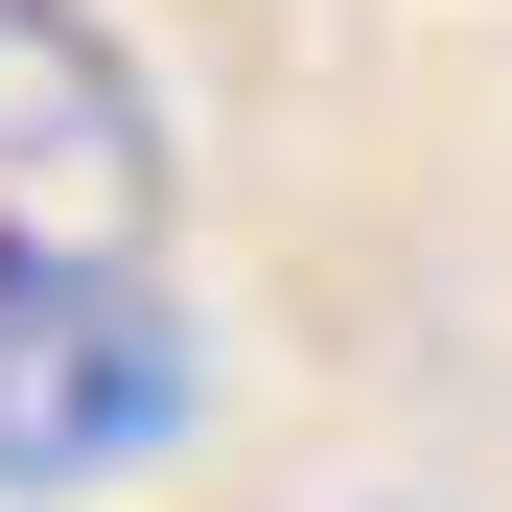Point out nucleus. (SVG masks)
I'll return each instance as SVG.
<instances>
[{
	"label": "nucleus",
	"instance_id": "1",
	"mask_svg": "<svg viewBox=\"0 0 512 512\" xmlns=\"http://www.w3.org/2000/svg\"><path fill=\"white\" fill-rule=\"evenodd\" d=\"M187 443V303L140 256H0V489H117Z\"/></svg>",
	"mask_w": 512,
	"mask_h": 512
},
{
	"label": "nucleus",
	"instance_id": "2",
	"mask_svg": "<svg viewBox=\"0 0 512 512\" xmlns=\"http://www.w3.org/2000/svg\"><path fill=\"white\" fill-rule=\"evenodd\" d=\"M0 256H163V94L94 0H0Z\"/></svg>",
	"mask_w": 512,
	"mask_h": 512
}]
</instances>
